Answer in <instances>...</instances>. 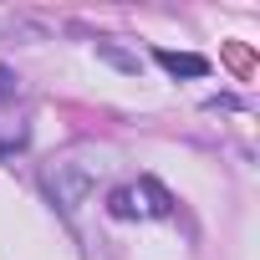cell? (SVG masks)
Wrapping results in <instances>:
<instances>
[{
    "instance_id": "3",
    "label": "cell",
    "mask_w": 260,
    "mask_h": 260,
    "mask_svg": "<svg viewBox=\"0 0 260 260\" xmlns=\"http://www.w3.org/2000/svg\"><path fill=\"white\" fill-rule=\"evenodd\" d=\"M107 209H112V219H133V214H138V204H133V189H112Z\"/></svg>"
},
{
    "instance_id": "5",
    "label": "cell",
    "mask_w": 260,
    "mask_h": 260,
    "mask_svg": "<svg viewBox=\"0 0 260 260\" xmlns=\"http://www.w3.org/2000/svg\"><path fill=\"white\" fill-rule=\"evenodd\" d=\"M6 97H16V72L0 67V102H6Z\"/></svg>"
},
{
    "instance_id": "1",
    "label": "cell",
    "mask_w": 260,
    "mask_h": 260,
    "mask_svg": "<svg viewBox=\"0 0 260 260\" xmlns=\"http://www.w3.org/2000/svg\"><path fill=\"white\" fill-rule=\"evenodd\" d=\"M97 169H102V164H92L87 153H72V158H61V164L46 174V189L56 194V204H61L67 214L87 204V194H92V184H97Z\"/></svg>"
},
{
    "instance_id": "4",
    "label": "cell",
    "mask_w": 260,
    "mask_h": 260,
    "mask_svg": "<svg viewBox=\"0 0 260 260\" xmlns=\"http://www.w3.org/2000/svg\"><path fill=\"white\" fill-rule=\"evenodd\" d=\"M97 56H107L112 67H122V72H138V56H127V51H117L112 41H97Z\"/></svg>"
},
{
    "instance_id": "2",
    "label": "cell",
    "mask_w": 260,
    "mask_h": 260,
    "mask_svg": "<svg viewBox=\"0 0 260 260\" xmlns=\"http://www.w3.org/2000/svg\"><path fill=\"white\" fill-rule=\"evenodd\" d=\"M153 61L169 72V77H209V56H199V51H153Z\"/></svg>"
}]
</instances>
